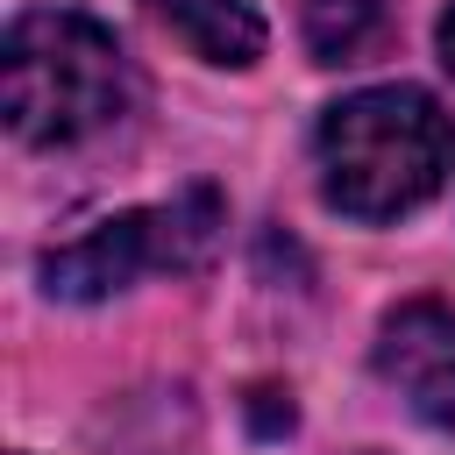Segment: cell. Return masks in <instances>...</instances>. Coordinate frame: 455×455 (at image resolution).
Wrapping results in <instances>:
<instances>
[{
	"instance_id": "cell-2",
	"label": "cell",
	"mask_w": 455,
	"mask_h": 455,
	"mask_svg": "<svg viewBox=\"0 0 455 455\" xmlns=\"http://www.w3.org/2000/svg\"><path fill=\"white\" fill-rule=\"evenodd\" d=\"M135 100L128 50L92 14H21L0 43V114L28 149H71L114 128Z\"/></svg>"
},
{
	"instance_id": "cell-4",
	"label": "cell",
	"mask_w": 455,
	"mask_h": 455,
	"mask_svg": "<svg viewBox=\"0 0 455 455\" xmlns=\"http://www.w3.org/2000/svg\"><path fill=\"white\" fill-rule=\"evenodd\" d=\"M370 363L427 427L455 434V306H441V299L391 306Z\"/></svg>"
},
{
	"instance_id": "cell-6",
	"label": "cell",
	"mask_w": 455,
	"mask_h": 455,
	"mask_svg": "<svg viewBox=\"0 0 455 455\" xmlns=\"http://www.w3.org/2000/svg\"><path fill=\"white\" fill-rule=\"evenodd\" d=\"M384 21V0H299V28H306V50L320 64H348L363 57V43L377 36Z\"/></svg>"
},
{
	"instance_id": "cell-5",
	"label": "cell",
	"mask_w": 455,
	"mask_h": 455,
	"mask_svg": "<svg viewBox=\"0 0 455 455\" xmlns=\"http://www.w3.org/2000/svg\"><path fill=\"white\" fill-rule=\"evenodd\" d=\"M171 36H185V50L199 64H220V71H242L263 57V14L249 0H142Z\"/></svg>"
},
{
	"instance_id": "cell-1",
	"label": "cell",
	"mask_w": 455,
	"mask_h": 455,
	"mask_svg": "<svg viewBox=\"0 0 455 455\" xmlns=\"http://www.w3.org/2000/svg\"><path fill=\"white\" fill-rule=\"evenodd\" d=\"M455 135L448 114L419 85H363L320 114L313 164H320V199L341 220H398L427 206L448 178Z\"/></svg>"
},
{
	"instance_id": "cell-3",
	"label": "cell",
	"mask_w": 455,
	"mask_h": 455,
	"mask_svg": "<svg viewBox=\"0 0 455 455\" xmlns=\"http://www.w3.org/2000/svg\"><path fill=\"white\" fill-rule=\"evenodd\" d=\"M220 242V199L213 185H185L164 206H128L100 228H85L78 242L43 256V291L64 306H100L114 291H128L149 270H199Z\"/></svg>"
},
{
	"instance_id": "cell-7",
	"label": "cell",
	"mask_w": 455,
	"mask_h": 455,
	"mask_svg": "<svg viewBox=\"0 0 455 455\" xmlns=\"http://www.w3.org/2000/svg\"><path fill=\"white\" fill-rule=\"evenodd\" d=\"M434 36H441V64L455 71V0H448V14H441V28H434Z\"/></svg>"
}]
</instances>
